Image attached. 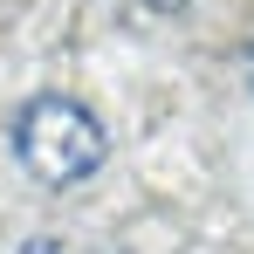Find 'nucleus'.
<instances>
[{
	"instance_id": "f257e3e1",
	"label": "nucleus",
	"mask_w": 254,
	"mask_h": 254,
	"mask_svg": "<svg viewBox=\"0 0 254 254\" xmlns=\"http://www.w3.org/2000/svg\"><path fill=\"white\" fill-rule=\"evenodd\" d=\"M7 144H14L21 172H28L35 186H48V192H69V186L96 179L103 158H110L103 117L89 110L83 96H69V89H35V96L14 110Z\"/></svg>"
},
{
	"instance_id": "f03ea898",
	"label": "nucleus",
	"mask_w": 254,
	"mask_h": 254,
	"mask_svg": "<svg viewBox=\"0 0 254 254\" xmlns=\"http://www.w3.org/2000/svg\"><path fill=\"white\" fill-rule=\"evenodd\" d=\"M144 7H151V14H179L186 0H144Z\"/></svg>"
}]
</instances>
